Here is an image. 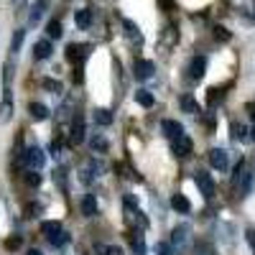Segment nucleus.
<instances>
[{
  "label": "nucleus",
  "mask_w": 255,
  "mask_h": 255,
  "mask_svg": "<svg viewBox=\"0 0 255 255\" xmlns=\"http://www.w3.org/2000/svg\"><path fill=\"white\" fill-rule=\"evenodd\" d=\"M23 161L28 163L31 171H41V168H44V163H46V156H44V151H41L38 145H31V148H26Z\"/></svg>",
  "instance_id": "nucleus-1"
},
{
  "label": "nucleus",
  "mask_w": 255,
  "mask_h": 255,
  "mask_svg": "<svg viewBox=\"0 0 255 255\" xmlns=\"http://www.w3.org/2000/svg\"><path fill=\"white\" fill-rule=\"evenodd\" d=\"M189 243H191V227L189 225H176L174 232H171V248L184 250Z\"/></svg>",
  "instance_id": "nucleus-2"
},
{
  "label": "nucleus",
  "mask_w": 255,
  "mask_h": 255,
  "mask_svg": "<svg viewBox=\"0 0 255 255\" xmlns=\"http://www.w3.org/2000/svg\"><path fill=\"white\" fill-rule=\"evenodd\" d=\"M194 181H197V186H199V191H202V197H204V199H212V197H215V181H212L209 174L197 171Z\"/></svg>",
  "instance_id": "nucleus-3"
},
{
  "label": "nucleus",
  "mask_w": 255,
  "mask_h": 255,
  "mask_svg": "<svg viewBox=\"0 0 255 255\" xmlns=\"http://www.w3.org/2000/svg\"><path fill=\"white\" fill-rule=\"evenodd\" d=\"M209 163L215 166L217 171H227V166H230L227 151H222V148H212V151H209Z\"/></svg>",
  "instance_id": "nucleus-4"
},
{
  "label": "nucleus",
  "mask_w": 255,
  "mask_h": 255,
  "mask_svg": "<svg viewBox=\"0 0 255 255\" xmlns=\"http://www.w3.org/2000/svg\"><path fill=\"white\" fill-rule=\"evenodd\" d=\"M161 130L166 133V138L176 140V138L184 135V125H181L179 120H163V123H161Z\"/></svg>",
  "instance_id": "nucleus-5"
},
{
  "label": "nucleus",
  "mask_w": 255,
  "mask_h": 255,
  "mask_svg": "<svg viewBox=\"0 0 255 255\" xmlns=\"http://www.w3.org/2000/svg\"><path fill=\"white\" fill-rule=\"evenodd\" d=\"M13 113V97H10V87L3 90V102H0V123H8Z\"/></svg>",
  "instance_id": "nucleus-6"
},
{
  "label": "nucleus",
  "mask_w": 255,
  "mask_h": 255,
  "mask_svg": "<svg viewBox=\"0 0 255 255\" xmlns=\"http://www.w3.org/2000/svg\"><path fill=\"white\" fill-rule=\"evenodd\" d=\"M90 54V46H84V44H69L67 46V59L69 61H84Z\"/></svg>",
  "instance_id": "nucleus-7"
},
{
  "label": "nucleus",
  "mask_w": 255,
  "mask_h": 255,
  "mask_svg": "<svg viewBox=\"0 0 255 255\" xmlns=\"http://www.w3.org/2000/svg\"><path fill=\"white\" fill-rule=\"evenodd\" d=\"M204 69H207V59L204 56H194L189 64V77L191 79H202L204 77Z\"/></svg>",
  "instance_id": "nucleus-8"
},
{
  "label": "nucleus",
  "mask_w": 255,
  "mask_h": 255,
  "mask_svg": "<svg viewBox=\"0 0 255 255\" xmlns=\"http://www.w3.org/2000/svg\"><path fill=\"white\" fill-rule=\"evenodd\" d=\"M79 209H82L84 217H95L97 215V199H95V194H84L82 202H79Z\"/></svg>",
  "instance_id": "nucleus-9"
},
{
  "label": "nucleus",
  "mask_w": 255,
  "mask_h": 255,
  "mask_svg": "<svg viewBox=\"0 0 255 255\" xmlns=\"http://www.w3.org/2000/svg\"><path fill=\"white\" fill-rule=\"evenodd\" d=\"M191 151H194V145H191V140H189L186 135H181V138H176V140H174V153H176L179 158L191 156Z\"/></svg>",
  "instance_id": "nucleus-10"
},
{
  "label": "nucleus",
  "mask_w": 255,
  "mask_h": 255,
  "mask_svg": "<svg viewBox=\"0 0 255 255\" xmlns=\"http://www.w3.org/2000/svg\"><path fill=\"white\" fill-rule=\"evenodd\" d=\"M51 41L49 38H41V41H36V46H33V56L36 59H49L51 56Z\"/></svg>",
  "instance_id": "nucleus-11"
},
{
  "label": "nucleus",
  "mask_w": 255,
  "mask_h": 255,
  "mask_svg": "<svg viewBox=\"0 0 255 255\" xmlns=\"http://www.w3.org/2000/svg\"><path fill=\"white\" fill-rule=\"evenodd\" d=\"M135 77L138 79H151L153 77V64L151 61H135Z\"/></svg>",
  "instance_id": "nucleus-12"
},
{
  "label": "nucleus",
  "mask_w": 255,
  "mask_h": 255,
  "mask_svg": "<svg viewBox=\"0 0 255 255\" xmlns=\"http://www.w3.org/2000/svg\"><path fill=\"white\" fill-rule=\"evenodd\" d=\"M179 105H181V110L189 113V115H197L199 113V105H197V100L191 97V95H181L179 97Z\"/></svg>",
  "instance_id": "nucleus-13"
},
{
  "label": "nucleus",
  "mask_w": 255,
  "mask_h": 255,
  "mask_svg": "<svg viewBox=\"0 0 255 255\" xmlns=\"http://www.w3.org/2000/svg\"><path fill=\"white\" fill-rule=\"evenodd\" d=\"M28 113H31V118L38 120V123L49 118V108H46V105H41V102H31V105H28Z\"/></svg>",
  "instance_id": "nucleus-14"
},
{
  "label": "nucleus",
  "mask_w": 255,
  "mask_h": 255,
  "mask_svg": "<svg viewBox=\"0 0 255 255\" xmlns=\"http://www.w3.org/2000/svg\"><path fill=\"white\" fill-rule=\"evenodd\" d=\"M74 23H77L79 28H90V26H92V10H87V8L77 10V13H74Z\"/></svg>",
  "instance_id": "nucleus-15"
},
{
  "label": "nucleus",
  "mask_w": 255,
  "mask_h": 255,
  "mask_svg": "<svg viewBox=\"0 0 255 255\" xmlns=\"http://www.w3.org/2000/svg\"><path fill=\"white\" fill-rule=\"evenodd\" d=\"M95 123L100 125V128H108V125H113V113L110 110H105V108H100V110H95Z\"/></svg>",
  "instance_id": "nucleus-16"
},
{
  "label": "nucleus",
  "mask_w": 255,
  "mask_h": 255,
  "mask_svg": "<svg viewBox=\"0 0 255 255\" xmlns=\"http://www.w3.org/2000/svg\"><path fill=\"white\" fill-rule=\"evenodd\" d=\"M171 207H174L176 212H181V215H186V212L191 209V202H189L184 194H174V197H171Z\"/></svg>",
  "instance_id": "nucleus-17"
},
{
  "label": "nucleus",
  "mask_w": 255,
  "mask_h": 255,
  "mask_svg": "<svg viewBox=\"0 0 255 255\" xmlns=\"http://www.w3.org/2000/svg\"><path fill=\"white\" fill-rule=\"evenodd\" d=\"M41 232H44L46 238H54V235H59V232H61V222H56V220L41 222Z\"/></svg>",
  "instance_id": "nucleus-18"
},
{
  "label": "nucleus",
  "mask_w": 255,
  "mask_h": 255,
  "mask_svg": "<svg viewBox=\"0 0 255 255\" xmlns=\"http://www.w3.org/2000/svg\"><path fill=\"white\" fill-rule=\"evenodd\" d=\"M44 10H46V0H38V3L33 5V10H31V15H28V23L36 26L41 20V15H44Z\"/></svg>",
  "instance_id": "nucleus-19"
},
{
  "label": "nucleus",
  "mask_w": 255,
  "mask_h": 255,
  "mask_svg": "<svg viewBox=\"0 0 255 255\" xmlns=\"http://www.w3.org/2000/svg\"><path fill=\"white\" fill-rule=\"evenodd\" d=\"M135 102L140 105V108H153L156 100H153V95L148 92V90H138V92H135Z\"/></svg>",
  "instance_id": "nucleus-20"
},
{
  "label": "nucleus",
  "mask_w": 255,
  "mask_h": 255,
  "mask_svg": "<svg viewBox=\"0 0 255 255\" xmlns=\"http://www.w3.org/2000/svg\"><path fill=\"white\" fill-rule=\"evenodd\" d=\"M72 140L74 143H82L84 140V120L82 118H77L74 125H72Z\"/></svg>",
  "instance_id": "nucleus-21"
},
{
  "label": "nucleus",
  "mask_w": 255,
  "mask_h": 255,
  "mask_svg": "<svg viewBox=\"0 0 255 255\" xmlns=\"http://www.w3.org/2000/svg\"><path fill=\"white\" fill-rule=\"evenodd\" d=\"M23 38H26V31H15V33H13V38H10V51H13V54L20 51V46H23Z\"/></svg>",
  "instance_id": "nucleus-22"
},
{
  "label": "nucleus",
  "mask_w": 255,
  "mask_h": 255,
  "mask_svg": "<svg viewBox=\"0 0 255 255\" xmlns=\"http://www.w3.org/2000/svg\"><path fill=\"white\" fill-rule=\"evenodd\" d=\"M46 33H49V38H61V23L56 18L46 23Z\"/></svg>",
  "instance_id": "nucleus-23"
},
{
  "label": "nucleus",
  "mask_w": 255,
  "mask_h": 255,
  "mask_svg": "<svg viewBox=\"0 0 255 255\" xmlns=\"http://www.w3.org/2000/svg\"><path fill=\"white\" fill-rule=\"evenodd\" d=\"M97 255H123V250L118 245H95Z\"/></svg>",
  "instance_id": "nucleus-24"
},
{
  "label": "nucleus",
  "mask_w": 255,
  "mask_h": 255,
  "mask_svg": "<svg viewBox=\"0 0 255 255\" xmlns=\"http://www.w3.org/2000/svg\"><path fill=\"white\" fill-rule=\"evenodd\" d=\"M232 138H235V140H245L248 138V128L240 125V123H232Z\"/></svg>",
  "instance_id": "nucleus-25"
},
{
  "label": "nucleus",
  "mask_w": 255,
  "mask_h": 255,
  "mask_svg": "<svg viewBox=\"0 0 255 255\" xmlns=\"http://www.w3.org/2000/svg\"><path fill=\"white\" fill-rule=\"evenodd\" d=\"M90 145H92V151H100V153L108 151V140H105L102 135H95V138L90 140Z\"/></svg>",
  "instance_id": "nucleus-26"
},
{
  "label": "nucleus",
  "mask_w": 255,
  "mask_h": 255,
  "mask_svg": "<svg viewBox=\"0 0 255 255\" xmlns=\"http://www.w3.org/2000/svg\"><path fill=\"white\" fill-rule=\"evenodd\" d=\"M41 87L49 90V92H54V95H59V92H61V84H59L56 79H41Z\"/></svg>",
  "instance_id": "nucleus-27"
},
{
  "label": "nucleus",
  "mask_w": 255,
  "mask_h": 255,
  "mask_svg": "<svg viewBox=\"0 0 255 255\" xmlns=\"http://www.w3.org/2000/svg\"><path fill=\"white\" fill-rule=\"evenodd\" d=\"M49 243H51L54 248H61V245H67V243H69V235H67V232H64V230H61V232H59V235H54V238H49Z\"/></svg>",
  "instance_id": "nucleus-28"
},
{
  "label": "nucleus",
  "mask_w": 255,
  "mask_h": 255,
  "mask_svg": "<svg viewBox=\"0 0 255 255\" xmlns=\"http://www.w3.org/2000/svg\"><path fill=\"white\" fill-rule=\"evenodd\" d=\"M130 240H133V250H135L138 255H145V243H143V235H138V232H135V235H133Z\"/></svg>",
  "instance_id": "nucleus-29"
},
{
  "label": "nucleus",
  "mask_w": 255,
  "mask_h": 255,
  "mask_svg": "<svg viewBox=\"0 0 255 255\" xmlns=\"http://www.w3.org/2000/svg\"><path fill=\"white\" fill-rule=\"evenodd\" d=\"M26 184H28L31 189H36V186L41 184V174H38V171H28V174H26Z\"/></svg>",
  "instance_id": "nucleus-30"
},
{
  "label": "nucleus",
  "mask_w": 255,
  "mask_h": 255,
  "mask_svg": "<svg viewBox=\"0 0 255 255\" xmlns=\"http://www.w3.org/2000/svg\"><path fill=\"white\" fill-rule=\"evenodd\" d=\"M125 28H128V36H130L133 41H138V44H140V41H143V36L138 33V28H135V26L130 23V20H125Z\"/></svg>",
  "instance_id": "nucleus-31"
},
{
  "label": "nucleus",
  "mask_w": 255,
  "mask_h": 255,
  "mask_svg": "<svg viewBox=\"0 0 255 255\" xmlns=\"http://www.w3.org/2000/svg\"><path fill=\"white\" fill-rule=\"evenodd\" d=\"M156 255H174V248L168 243H156Z\"/></svg>",
  "instance_id": "nucleus-32"
},
{
  "label": "nucleus",
  "mask_w": 255,
  "mask_h": 255,
  "mask_svg": "<svg viewBox=\"0 0 255 255\" xmlns=\"http://www.w3.org/2000/svg\"><path fill=\"white\" fill-rule=\"evenodd\" d=\"M222 100V90H209V95H207V102L209 105H217Z\"/></svg>",
  "instance_id": "nucleus-33"
},
{
  "label": "nucleus",
  "mask_w": 255,
  "mask_h": 255,
  "mask_svg": "<svg viewBox=\"0 0 255 255\" xmlns=\"http://www.w3.org/2000/svg\"><path fill=\"white\" fill-rule=\"evenodd\" d=\"M215 38H217V41H230V31L222 28V26H217V28H215Z\"/></svg>",
  "instance_id": "nucleus-34"
},
{
  "label": "nucleus",
  "mask_w": 255,
  "mask_h": 255,
  "mask_svg": "<svg viewBox=\"0 0 255 255\" xmlns=\"http://www.w3.org/2000/svg\"><path fill=\"white\" fill-rule=\"evenodd\" d=\"M20 245H23V240H20V238H8V240H5V248H8V250H18Z\"/></svg>",
  "instance_id": "nucleus-35"
},
{
  "label": "nucleus",
  "mask_w": 255,
  "mask_h": 255,
  "mask_svg": "<svg viewBox=\"0 0 255 255\" xmlns=\"http://www.w3.org/2000/svg\"><path fill=\"white\" fill-rule=\"evenodd\" d=\"M245 238H248V243H250V248H253V253H255V230H248Z\"/></svg>",
  "instance_id": "nucleus-36"
},
{
  "label": "nucleus",
  "mask_w": 255,
  "mask_h": 255,
  "mask_svg": "<svg viewBox=\"0 0 255 255\" xmlns=\"http://www.w3.org/2000/svg\"><path fill=\"white\" fill-rule=\"evenodd\" d=\"M33 212H41V207L38 204H28V215L33 217Z\"/></svg>",
  "instance_id": "nucleus-37"
},
{
  "label": "nucleus",
  "mask_w": 255,
  "mask_h": 255,
  "mask_svg": "<svg viewBox=\"0 0 255 255\" xmlns=\"http://www.w3.org/2000/svg\"><path fill=\"white\" fill-rule=\"evenodd\" d=\"M26 255H44V253H41V250H28Z\"/></svg>",
  "instance_id": "nucleus-38"
},
{
  "label": "nucleus",
  "mask_w": 255,
  "mask_h": 255,
  "mask_svg": "<svg viewBox=\"0 0 255 255\" xmlns=\"http://www.w3.org/2000/svg\"><path fill=\"white\" fill-rule=\"evenodd\" d=\"M161 3H163V8H171V0H161Z\"/></svg>",
  "instance_id": "nucleus-39"
},
{
  "label": "nucleus",
  "mask_w": 255,
  "mask_h": 255,
  "mask_svg": "<svg viewBox=\"0 0 255 255\" xmlns=\"http://www.w3.org/2000/svg\"><path fill=\"white\" fill-rule=\"evenodd\" d=\"M250 133H253V140H255V128H253V130H250Z\"/></svg>",
  "instance_id": "nucleus-40"
}]
</instances>
